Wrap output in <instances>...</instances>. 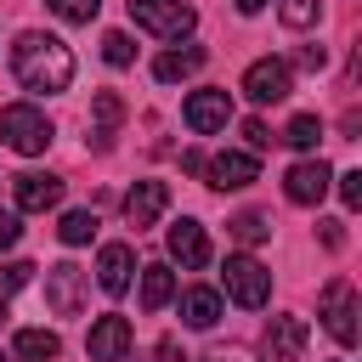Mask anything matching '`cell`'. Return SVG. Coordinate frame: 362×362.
Returning <instances> with one entry per match:
<instances>
[{
  "label": "cell",
  "instance_id": "d6a6232c",
  "mask_svg": "<svg viewBox=\"0 0 362 362\" xmlns=\"http://www.w3.org/2000/svg\"><path fill=\"white\" fill-rule=\"evenodd\" d=\"M198 362H255V351H243V345H215V351H204Z\"/></svg>",
  "mask_w": 362,
  "mask_h": 362
},
{
  "label": "cell",
  "instance_id": "7a4b0ae2",
  "mask_svg": "<svg viewBox=\"0 0 362 362\" xmlns=\"http://www.w3.org/2000/svg\"><path fill=\"white\" fill-rule=\"evenodd\" d=\"M0 136H6V147H11V153L34 158V153H45V147H51L57 124H51V119H45L34 102H11V107L0 113Z\"/></svg>",
  "mask_w": 362,
  "mask_h": 362
},
{
  "label": "cell",
  "instance_id": "8fae6325",
  "mask_svg": "<svg viewBox=\"0 0 362 362\" xmlns=\"http://www.w3.org/2000/svg\"><path fill=\"white\" fill-rule=\"evenodd\" d=\"M328 187H334V175H328V164H322V158H300V164L283 175L288 204H322V198H328Z\"/></svg>",
  "mask_w": 362,
  "mask_h": 362
},
{
  "label": "cell",
  "instance_id": "ffe728a7",
  "mask_svg": "<svg viewBox=\"0 0 362 362\" xmlns=\"http://www.w3.org/2000/svg\"><path fill=\"white\" fill-rule=\"evenodd\" d=\"M181 322L187 328H215L221 322V294L215 288H187L181 294Z\"/></svg>",
  "mask_w": 362,
  "mask_h": 362
},
{
  "label": "cell",
  "instance_id": "8d00e7d4",
  "mask_svg": "<svg viewBox=\"0 0 362 362\" xmlns=\"http://www.w3.org/2000/svg\"><path fill=\"white\" fill-rule=\"evenodd\" d=\"M266 6H272V0H238V11H243V17H255V11H266Z\"/></svg>",
  "mask_w": 362,
  "mask_h": 362
},
{
  "label": "cell",
  "instance_id": "5b68a950",
  "mask_svg": "<svg viewBox=\"0 0 362 362\" xmlns=\"http://www.w3.org/2000/svg\"><path fill=\"white\" fill-rule=\"evenodd\" d=\"M288 90H294V68H288L283 57H255V62L243 68V96H249V102L272 107V102H283Z\"/></svg>",
  "mask_w": 362,
  "mask_h": 362
},
{
  "label": "cell",
  "instance_id": "f35d334b",
  "mask_svg": "<svg viewBox=\"0 0 362 362\" xmlns=\"http://www.w3.org/2000/svg\"><path fill=\"white\" fill-rule=\"evenodd\" d=\"M0 362H6V356H0Z\"/></svg>",
  "mask_w": 362,
  "mask_h": 362
},
{
  "label": "cell",
  "instance_id": "30bf717a",
  "mask_svg": "<svg viewBox=\"0 0 362 362\" xmlns=\"http://www.w3.org/2000/svg\"><path fill=\"white\" fill-rule=\"evenodd\" d=\"M305 339H311V328H305V317H266V356L272 362H300L305 356Z\"/></svg>",
  "mask_w": 362,
  "mask_h": 362
},
{
  "label": "cell",
  "instance_id": "44dd1931",
  "mask_svg": "<svg viewBox=\"0 0 362 362\" xmlns=\"http://www.w3.org/2000/svg\"><path fill=\"white\" fill-rule=\"evenodd\" d=\"M90 107H96V124H102V130H96V147L107 153V147H113V124L124 119V102H119L113 90H96V102H90Z\"/></svg>",
  "mask_w": 362,
  "mask_h": 362
},
{
  "label": "cell",
  "instance_id": "f546056e",
  "mask_svg": "<svg viewBox=\"0 0 362 362\" xmlns=\"http://www.w3.org/2000/svg\"><path fill=\"white\" fill-rule=\"evenodd\" d=\"M339 198H345V209H362V170L339 175Z\"/></svg>",
  "mask_w": 362,
  "mask_h": 362
},
{
  "label": "cell",
  "instance_id": "836d02e7",
  "mask_svg": "<svg viewBox=\"0 0 362 362\" xmlns=\"http://www.w3.org/2000/svg\"><path fill=\"white\" fill-rule=\"evenodd\" d=\"M204 164H209V158H204L198 147H187V153H181V170H192V175H204Z\"/></svg>",
  "mask_w": 362,
  "mask_h": 362
},
{
  "label": "cell",
  "instance_id": "52a82bcc",
  "mask_svg": "<svg viewBox=\"0 0 362 362\" xmlns=\"http://www.w3.org/2000/svg\"><path fill=\"white\" fill-rule=\"evenodd\" d=\"M45 305H51L57 317H79V305H85V272H79L74 260H57V266L45 272Z\"/></svg>",
  "mask_w": 362,
  "mask_h": 362
},
{
  "label": "cell",
  "instance_id": "9c48e42d",
  "mask_svg": "<svg viewBox=\"0 0 362 362\" xmlns=\"http://www.w3.org/2000/svg\"><path fill=\"white\" fill-rule=\"evenodd\" d=\"M181 119H187V130H198V136L226 130V119H232V96H226V90H215V85H204V90H192V96H187Z\"/></svg>",
  "mask_w": 362,
  "mask_h": 362
},
{
  "label": "cell",
  "instance_id": "ac0fdd59",
  "mask_svg": "<svg viewBox=\"0 0 362 362\" xmlns=\"http://www.w3.org/2000/svg\"><path fill=\"white\" fill-rule=\"evenodd\" d=\"M57 351H62V339L51 328H17V339H11L17 362H57Z\"/></svg>",
  "mask_w": 362,
  "mask_h": 362
},
{
  "label": "cell",
  "instance_id": "4dcf8cb0",
  "mask_svg": "<svg viewBox=\"0 0 362 362\" xmlns=\"http://www.w3.org/2000/svg\"><path fill=\"white\" fill-rule=\"evenodd\" d=\"M17 238H23V221H17V209H0V255H6V249H17Z\"/></svg>",
  "mask_w": 362,
  "mask_h": 362
},
{
  "label": "cell",
  "instance_id": "ba28073f",
  "mask_svg": "<svg viewBox=\"0 0 362 362\" xmlns=\"http://www.w3.org/2000/svg\"><path fill=\"white\" fill-rule=\"evenodd\" d=\"M130 317H119V311H107V317H96L90 322V339H85V351H90V362H124L130 356Z\"/></svg>",
  "mask_w": 362,
  "mask_h": 362
},
{
  "label": "cell",
  "instance_id": "9a60e30c",
  "mask_svg": "<svg viewBox=\"0 0 362 362\" xmlns=\"http://www.w3.org/2000/svg\"><path fill=\"white\" fill-rule=\"evenodd\" d=\"M164 209H170V187H164V181H136V187L124 192V221H130L136 232L153 226Z\"/></svg>",
  "mask_w": 362,
  "mask_h": 362
},
{
  "label": "cell",
  "instance_id": "8992f818",
  "mask_svg": "<svg viewBox=\"0 0 362 362\" xmlns=\"http://www.w3.org/2000/svg\"><path fill=\"white\" fill-rule=\"evenodd\" d=\"M322 328L351 351L356 345V288L345 283V277H334L328 288H322Z\"/></svg>",
  "mask_w": 362,
  "mask_h": 362
},
{
  "label": "cell",
  "instance_id": "484cf974",
  "mask_svg": "<svg viewBox=\"0 0 362 362\" xmlns=\"http://www.w3.org/2000/svg\"><path fill=\"white\" fill-rule=\"evenodd\" d=\"M232 238H238V243H266V238H272V221L249 209V215H238V221H232Z\"/></svg>",
  "mask_w": 362,
  "mask_h": 362
},
{
  "label": "cell",
  "instance_id": "1f68e13d",
  "mask_svg": "<svg viewBox=\"0 0 362 362\" xmlns=\"http://www.w3.org/2000/svg\"><path fill=\"white\" fill-rule=\"evenodd\" d=\"M243 141H249V153H266V147H272V130H266L260 119H243Z\"/></svg>",
  "mask_w": 362,
  "mask_h": 362
},
{
  "label": "cell",
  "instance_id": "7c38bea8",
  "mask_svg": "<svg viewBox=\"0 0 362 362\" xmlns=\"http://www.w3.org/2000/svg\"><path fill=\"white\" fill-rule=\"evenodd\" d=\"M11 192H17V209H23V215H45V209H57V204H62V175L28 170V175H17V181H11Z\"/></svg>",
  "mask_w": 362,
  "mask_h": 362
},
{
  "label": "cell",
  "instance_id": "603a6c76",
  "mask_svg": "<svg viewBox=\"0 0 362 362\" xmlns=\"http://www.w3.org/2000/svg\"><path fill=\"white\" fill-rule=\"evenodd\" d=\"M57 238H62L68 249L90 243V238H96V215H90V209H68V215H62V226H57Z\"/></svg>",
  "mask_w": 362,
  "mask_h": 362
},
{
  "label": "cell",
  "instance_id": "f1b7e54d",
  "mask_svg": "<svg viewBox=\"0 0 362 362\" xmlns=\"http://www.w3.org/2000/svg\"><path fill=\"white\" fill-rule=\"evenodd\" d=\"M294 68H305V74H322V68H328V51H322V45H300V51H294Z\"/></svg>",
  "mask_w": 362,
  "mask_h": 362
},
{
  "label": "cell",
  "instance_id": "5bb4252c",
  "mask_svg": "<svg viewBox=\"0 0 362 362\" xmlns=\"http://www.w3.org/2000/svg\"><path fill=\"white\" fill-rule=\"evenodd\" d=\"M170 260H181V272L209 266V232H204L192 215H181V221L170 226Z\"/></svg>",
  "mask_w": 362,
  "mask_h": 362
},
{
  "label": "cell",
  "instance_id": "83f0119b",
  "mask_svg": "<svg viewBox=\"0 0 362 362\" xmlns=\"http://www.w3.org/2000/svg\"><path fill=\"white\" fill-rule=\"evenodd\" d=\"M28 277H34V266H28V260H6V266H0V294H11V288H23Z\"/></svg>",
  "mask_w": 362,
  "mask_h": 362
},
{
  "label": "cell",
  "instance_id": "7402d4cb",
  "mask_svg": "<svg viewBox=\"0 0 362 362\" xmlns=\"http://www.w3.org/2000/svg\"><path fill=\"white\" fill-rule=\"evenodd\" d=\"M283 141H288V147H300V153H311V147L322 141V119H317V113H294V119H288V130H283Z\"/></svg>",
  "mask_w": 362,
  "mask_h": 362
},
{
  "label": "cell",
  "instance_id": "4fadbf2b",
  "mask_svg": "<svg viewBox=\"0 0 362 362\" xmlns=\"http://www.w3.org/2000/svg\"><path fill=\"white\" fill-rule=\"evenodd\" d=\"M204 175H209V187H221V192H238V187H249V181H260V164H255V153H215L209 164H204Z\"/></svg>",
  "mask_w": 362,
  "mask_h": 362
},
{
  "label": "cell",
  "instance_id": "e0dca14e",
  "mask_svg": "<svg viewBox=\"0 0 362 362\" xmlns=\"http://www.w3.org/2000/svg\"><path fill=\"white\" fill-rule=\"evenodd\" d=\"M204 62H209V51H204V45H187V51H158V62H153V79H164V85H175V79H192Z\"/></svg>",
  "mask_w": 362,
  "mask_h": 362
},
{
  "label": "cell",
  "instance_id": "e575fe53",
  "mask_svg": "<svg viewBox=\"0 0 362 362\" xmlns=\"http://www.w3.org/2000/svg\"><path fill=\"white\" fill-rule=\"evenodd\" d=\"M317 226H322V243H328V249H339V243H345V232H339V221H317Z\"/></svg>",
  "mask_w": 362,
  "mask_h": 362
},
{
  "label": "cell",
  "instance_id": "cb8c5ba5",
  "mask_svg": "<svg viewBox=\"0 0 362 362\" xmlns=\"http://www.w3.org/2000/svg\"><path fill=\"white\" fill-rule=\"evenodd\" d=\"M277 17H283L288 28H311V23L322 17V0H277Z\"/></svg>",
  "mask_w": 362,
  "mask_h": 362
},
{
  "label": "cell",
  "instance_id": "74e56055",
  "mask_svg": "<svg viewBox=\"0 0 362 362\" xmlns=\"http://www.w3.org/2000/svg\"><path fill=\"white\" fill-rule=\"evenodd\" d=\"M6 317H11V305H6V294H0V322H6Z\"/></svg>",
  "mask_w": 362,
  "mask_h": 362
},
{
  "label": "cell",
  "instance_id": "4316f807",
  "mask_svg": "<svg viewBox=\"0 0 362 362\" xmlns=\"http://www.w3.org/2000/svg\"><path fill=\"white\" fill-rule=\"evenodd\" d=\"M102 57H107L113 68H130V62H136V45H130V34H119V28H113V34H102Z\"/></svg>",
  "mask_w": 362,
  "mask_h": 362
},
{
  "label": "cell",
  "instance_id": "d590c367",
  "mask_svg": "<svg viewBox=\"0 0 362 362\" xmlns=\"http://www.w3.org/2000/svg\"><path fill=\"white\" fill-rule=\"evenodd\" d=\"M153 356H158V362H187V356H181V345H175V339H158V351H153Z\"/></svg>",
  "mask_w": 362,
  "mask_h": 362
},
{
  "label": "cell",
  "instance_id": "2e32d148",
  "mask_svg": "<svg viewBox=\"0 0 362 362\" xmlns=\"http://www.w3.org/2000/svg\"><path fill=\"white\" fill-rule=\"evenodd\" d=\"M130 272H136V249H130V243H102V255H96V283H102L107 294H124V288H130Z\"/></svg>",
  "mask_w": 362,
  "mask_h": 362
},
{
  "label": "cell",
  "instance_id": "6da1fadb",
  "mask_svg": "<svg viewBox=\"0 0 362 362\" xmlns=\"http://www.w3.org/2000/svg\"><path fill=\"white\" fill-rule=\"evenodd\" d=\"M11 74H17V85H23V90L57 96V90H68V85H74V51H68L57 34L28 28V34H17V45H11Z\"/></svg>",
  "mask_w": 362,
  "mask_h": 362
},
{
  "label": "cell",
  "instance_id": "d6986e66",
  "mask_svg": "<svg viewBox=\"0 0 362 362\" xmlns=\"http://www.w3.org/2000/svg\"><path fill=\"white\" fill-rule=\"evenodd\" d=\"M141 311H164L175 300V272L170 266H141Z\"/></svg>",
  "mask_w": 362,
  "mask_h": 362
},
{
  "label": "cell",
  "instance_id": "d4e9b609",
  "mask_svg": "<svg viewBox=\"0 0 362 362\" xmlns=\"http://www.w3.org/2000/svg\"><path fill=\"white\" fill-rule=\"evenodd\" d=\"M45 11L62 17V23H90L102 11V0H45Z\"/></svg>",
  "mask_w": 362,
  "mask_h": 362
},
{
  "label": "cell",
  "instance_id": "277c9868",
  "mask_svg": "<svg viewBox=\"0 0 362 362\" xmlns=\"http://www.w3.org/2000/svg\"><path fill=\"white\" fill-rule=\"evenodd\" d=\"M130 23L147 28V34H158V40H181L198 23V11L187 0H130Z\"/></svg>",
  "mask_w": 362,
  "mask_h": 362
},
{
  "label": "cell",
  "instance_id": "3957f363",
  "mask_svg": "<svg viewBox=\"0 0 362 362\" xmlns=\"http://www.w3.org/2000/svg\"><path fill=\"white\" fill-rule=\"evenodd\" d=\"M221 283H226V300H238V305H249V311H260V305L272 300V272H266L255 255H226Z\"/></svg>",
  "mask_w": 362,
  "mask_h": 362
}]
</instances>
